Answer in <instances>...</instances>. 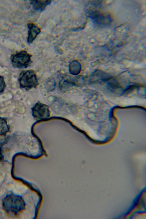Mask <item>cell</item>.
<instances>
[{
    "label": "cell",
    "instance_id": "obj_1",
    "mask_svg": "<svg viewBox=\"0 0 146 219\" xmlns=\"http://www.w3.org/2000/svg\"><path fill=\"white\" fill-rule=\"evenodd\" d=\"M2 206L7 212L17 214L25 208V203L20 196L10 193L6 195L3 200Z\"/></svg>",
    "mask_w": 146,
    "mask_h": 219
},
{
    "label": "cell",
    "instance_id": "obj_2",
    "mask_svg": "<svg viewBox=\"0 0 146 219\" xmlns=\"http://www.w3.org/2000/svg\"><path fill=\"white\" fill-rule=\"evenodd\" d=\"M18 81L20 88H24L27 91L38 85L36 75L33 70H23L20 73Z\"/></svg>",
    "mask_w": 146,
    "mask_h": 219
},
{
    "label": "cell",
    "instance_id": "obj_3",
    "mask_svg": "<svg viewBox=\"0 0 146 219\" xmlns=\"http://www.w3.org/2000/svg\"><path fill=\"white\" fill-rule=\"evenodd\" d=\"M32 55L26 51L22 50L12 55L11 61L13 67L14 68H25L33 62L31 60Z\"/></svg>",
    "mask_w": 146,
    "mask_h": 219
},
{
    "label": "cell",
    "instance_id": "obj_4",
    "mask_svg": "<svg viewBox=\"0 0 146 219\" xmlns=\"http://www.w3.org/2000/svg\"><path fill=\"white\" fill-rule=\"evenodd\" d=\"M86 14L94 23L101 26L109 25L112 21V16L110 14L100 13L97 10H90Z\"/></svg>",
    "mask_w": 146,
    "mask_h": 219
},
{
    "label": "cell",
    "instance_id": "obj_5",
    "mask_svg": "<svg viewBox=\"0 0 146 219\" xmlns=\"http://www.w3.org/2000/svg\"><path fill=\"white\" fill-rule=\"evenodd\" d=\"M33 115L35 117H44L49 115L48 107L38 101L32 108Z\"/></svg>",
    "mask_w": 146,
    "mask_h": 219
},
{
    "label": "cell",
    "instance_id": "obj_6",
    "mask_svg": "<svg viewBox=\"0 0 146 219\" xmlns=\"http://www.w3.org/2000/svg\"><path fill=\"white\" fill-rule=\"evenodd\" d=\"M27 26L29 30L27 42L29 44H31L40 33L41 30L38 26L33 23H29Z\"/></svg>",
    "mask_w": 146,
    "mask_h": 219
},
{
    "label": "cell",
    "instance_id": "obj_7",
    "mask_svg": "<svg viewBox=\"0 0 146 219\" xmlns=\"http://www.w3.org/2000/svg\"><path fill=\"white\" fill-rule=\"evenodd\" d=\"M31 4L33 6L35 10L42 12L45 9L46 7L50 4L51 0H35L30 1Z\"/></svg>",
    "mask_w": 146,
    "mask_h": 219
},
{
    "label": "cell",
    "instance_id": "obj_8",
    "mask_svg": "<svg viewBox=\"0 0 146 219\" xmlns=\"http://www.w3.org/2000/svg\"><path fill=\"white\" fill-rule=\"evenodd\" d=\"M81 66L77 60L72 61L69 64V70L70 73L73 75H77L80 72Z\"/></svg>",
    "mask_w": 146,
    "mask_h": 219
},
{
    "label": "cell",
    "instance_id": "obj_9",
    "mask_svg": "<svg viewBox=\"0 0 146 219\" xmlns=\"http://www.w3.org/2000/svg\"><path fill=\"white\" fill-rule=\"evenodd\" d=\"M10 127L7 124V118L0 116V135H6L10 132Z\"/></svg>",
    "mask_w": 146,
    "mask_h": 219
},
{
    "label": "cell",
    "instance_id": "obj_10",
    "mask_svg": "<svg viewBox=\"0 0 146 219\" xmlns=\"http://www.w3.org/2000/svg\"><path fill=\"white\" fill-rule=\"evenodd\" d=\"M6 85L3 76L0 75V94L2 93L5 88Z\"/></svg>",
    "mask_w": 146,
    "mask_h": 219
},
{
    "label": "cell",
    "instance_id": "obj_11",
    "mask_svg": "<svg viewBox=\"0 0 146 219\" xmlns=\"http://www.w3.org/2000/svg\"><path fill=\"white\" fill-rule=\"evenodd\" d=\"M3 158V156L2 154V148L0 147V161L2 160Z\"/></svg>",
    "mask_w": 146,
    "mask_h": 219
}]
</instances>
